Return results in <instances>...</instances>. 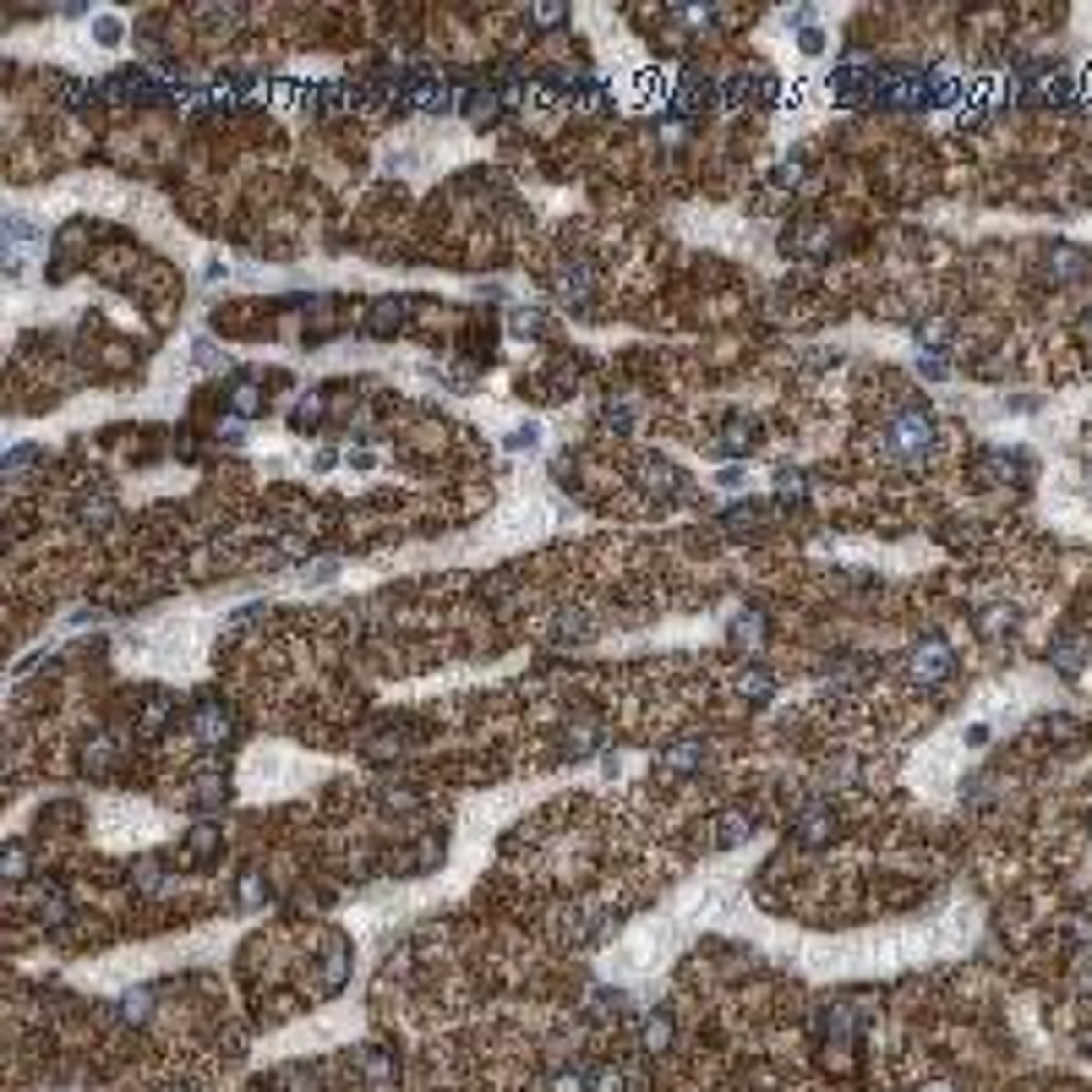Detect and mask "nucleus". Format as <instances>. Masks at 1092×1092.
Wrapping results in <instances>:
<instances>
[{"label":"nucleus","mask_w":1092,"mask_h":1092,"mask_svg":"<svg viewBox=\"0 0 1092 1092\" xmlns=\"http://www.w3.org/2000/svg\"><path fill=\"white\" fill-rule=\"evenodd\" d=\"M361 1076H367L371 1092H394V1081H399V1059L388 1054V1049H367V1054H361Z\"/></svg>","instance_id":"f257e3e1"},{"label":"nucleus","mask_w":1092,"mask_h":1092,"mask_svg":"<svg viewBox=\"0 0 1092 1092\" xmlns=\"http://www.w3.org/2000/svg\"><path fill=\"white\" fill-rule=\"evenodd\" d=\"M912 673H918V683H940V677L951 673V650H945L940 639H924V645L912 650Z\"/></svg>","instance_id":"f03ea898"},{"label":"nucleus","mask_w":1092,"mask_h":1092,"mask_svg":"<svg viewBox=\"0 0 1092 1092\" xmlns=\"http://www.w3.org/2000/svg\"><path fill=\"white\" fill-rule=\"evenodd\" d=\"M667 1043H673V1016H667V1010H650L645 1027H639V1049H645V1054H661Z\"/></svg>","instance_id":"7ed1b4c3"},{"label":"nucleus","mask_w":1092,"mask_h":1092,"mask_svg":"<svg viewBox=\"0 0 1092 1092\" xmlns=\"http://www.w3.org/2000/svg\"><path fill=\"white\" fill-rule=\"evenodd\" d=\"M830 836H836V820H830L825 808H814V814L798 820V841H803V847H820V841H830Z\"/></svg>","instance_id":"20e7f679"},{"label":"nucleus","mask_w":1092,"mask_h":1092,"mask_svg":"<svg viewBox=\"0 0 1092 1092\" xmlns=\"http://www.w3.org/2000/svg\"><path fill=\"white\" fill-rule=\"evenodd\" d=\"M197 732H202V743H218V738H230V710H218V705H202V710H197Z\"/></svg>","instance_id":"39448f33"},{"label":"nucleus","mask_w":1092,"mask_h":1092,"mask_svg":"<svg viewBox=\"0 0 1092 1092\" xmlns=\"http://www.w3.org/2000/svg\"><path fill=\"white\" fill-rule=\"evenodd\" d=\"M465 115H470L475 126H492V120H497V93H492V88L470 93V99H465Z\"/></svg>","instance_id":"423d86ee"},{"label":"nucleus","mask_w":1092,"mask_h":1092,"mask_svg":"<svg viewBox=\"0 0 1092 1092\" xmlns=\"http://www.w3.org/2000/svg\"><path fill=\"white\" fill-rule=\"evenodd\" d=\"M437 863H443V841L426 836L416 852H410V863H404V869H410V874H426V869H437Z\"/></svg>","instance_id":"0eeeda50"},{"label":"nucleus","mask_w":1092,"mask_h":1092,"mask_svg":"<svg viewBox=\"0 0 1092 1092\" xmlns=\"http://www.w3.org/2000/svg\"><path fill=\"white\" fill-rule=\"evenodd\" d=\"M214 847H218V830H214V825H197V836L186 841V857H191V863H202V857H214Z\"/></svg>","instance_id":"6e6552de"},{"label":"nucleus","mask_w":1092,"mask_h":1092,"mask_svg":"<svg viewBox=\"0 0 1092 1092\" xmlns=\"http://www.w3.org/2000/svg\"><path fill=\"white\" fill-rule=\"evenodd\" d=\"M399 322H404L399 301H383V306H377V317H371V334H394Z\"/></svg>","instance_id":"1a4fd4ad"},{"label":"nucleus","mask_w":1092,"mask_h":1092,"mask_svg":"<svg viewBox=\"0 0 1092 1092\" xmlns=\"http://www.w3.org/2000/svg\"><path fill=\"white\" fill-rule=\"evenodd\" d=\"M257 902H268V879H263V874H246V879H241V907H257Z\"/></svg>","instance_id":"9d476101"},{"label":"nucleus","mask_w":1092,"mask_h":1092,"mask_svg":"<svg viewBox=\"0 0 1092 1092\" xmlns=\"http://www.w3.org/2000/svg\"><path fill=\"white\" fill-rule=\"evenodd\" d=\"M590 1087H596V1092H622V1087H628V1076H622L618 1065H606V1071L590 1076Z\"/></svg>","instance_id":"9b49d317"},{"label":"nucleus","mask_w":1092,"mask_h":1092,"mask_svg":"<svg viewBox=\"0 0 1092 1092\" xmlns=\"http://www.w3.org/2000/svg\"><path fill=\"white\" fill-rule=\"evenodd\" d=\"M585 1087H590L585 1071H557L552 1076V1092H585Z\"/></svg>","instance_id":"f8f14e48"},{"label":"nucleus","mask_w":1092,"mask_h":1092,"mask_svg":"<svg viewBox=\"0 0 1092 1092\" xmlns=\"http://www.w3.org/2000/svg\"><path fill=\"white\" fill-rule=\"evenodd\" d=\"M236 410H241V416H257V410H263V394H257L252 383H241L236 388Z\"/></svg>","instance_id":"ddd939ff"},{"label":"nucleus","mask_w":1092,"mask_h":1092,"mask_svg":"<svg viewBox=\"0 0 1092 1092\" xmlns=\"http://www.w3.org/2000/svg\"><path fill=\"white\" fill-rule=\"evenodd\" d=\"M536 22H541V28H552V22H563V12H557V6H541Z\"/></svg>","instance_id":"4468645a"}]
</instances>
